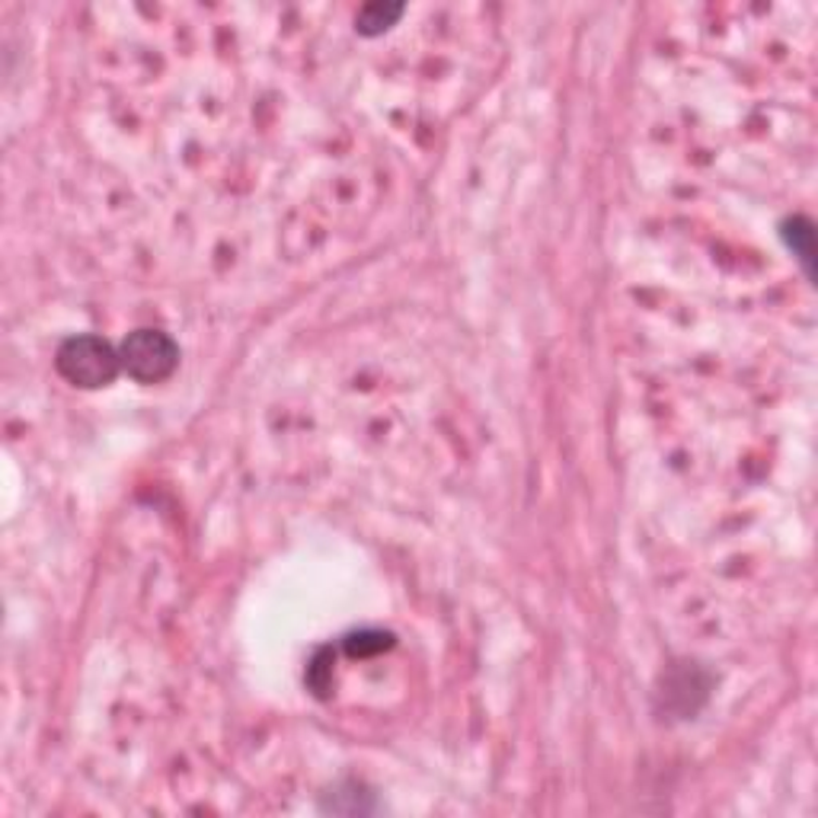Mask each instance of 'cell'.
Instances as JSON below:
<instances>
[{
	"label": "cell",
	"mask_w": 818,
	"mask_h": 818,
	"mask_svg": "<svg viewBox=\"0 0 818 818\" xmlns=\"http://www.w3.org/2000/svg\"><path fill=\"white\" fill-rule=\"evenodd\" d=\"M55 368L67 384L80 391H100L110 387L122 374V355L118 346L97 333H77L59 346Z\"/></svg>",
	"instance_id": "1"
},
{
	"label": "cell",
	"mask_w": 818,
	"mask_h": 818,
	"mask_svg": "<svg viewBox=\"0 0 818 818\" xmlns=\"http://www.w3.org/2000/svg\"><path fill=\"white\" fill-rule=\"evenodd\" d=\"M122 371L138 384H161L179 365V346L164 330H135L118 343Z\"/></svg>",
	"instance_id": "2"
},
{
	"label": "cell",
	"mask_w": 818,
	"mask_h": 818,
	"mask_svg": "<svg viewBox=\"0 0 818 818\" xmlns=\"http://www.w3.org/2000/svg\"><path fill=\"white\" fill-rule=\"evenodd\" d=\"M780 237L787 243V250L800 259L806 279L816 276V228L806 215H793L780 225Z\"/></svg>",
	"instance_id": "3"
},
{
	"label": "cell",
	"mask_w": 818,
	"mask_h": 818,
	"mask_svg": "<svg viewBox=\"0 0 818 818\" xmlns=\"http://www.w3.org/2000/svg\"><path fill=\"white\" fill-rule=\"evenodd\" d=\"M404 10H407L404 3H368V7L358 10L355 29L361 36H381V33H387L404 16Z\"/></svg>",
	"instance_id": "4"
},
{
	"label": "cell",
	"mask_w": 818,
	"mask_h": 818,
	"mask_svg": "<svg viewBox=\"0 0 818 818\" xmlns=\"http://www.w3.org/2000/svg\"><path fill=\"white\" fill-rule=\"evenodd\" d=\"M394 646V637L391 634H374V630H365V634H352L346 640V652L349 655H371V652H384Z\"/></svg>",
	"instance_id": "5"
}]
</instances>
